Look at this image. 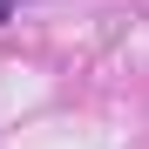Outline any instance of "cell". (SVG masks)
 <instances>
[{"label":"cell","mask_w":149,"mask_h":149,"mask_svg":"<svg viewBox=\"0 0 149 149\" xmlns=\"http://www.w3.org/2000/svg\"><path fill=\"white\" fill-rule=\"evenodd\" d=\"M7 7H14V0H0V20H7Z\"/></svg>","instance_id":"1"}]
</instances>
